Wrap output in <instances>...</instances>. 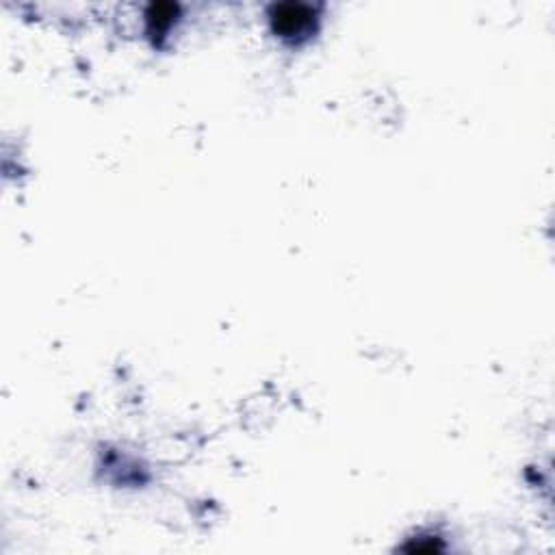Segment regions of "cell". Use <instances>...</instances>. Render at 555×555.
Segmentation results:
<instances>
[{
  "label": "cell",
  "instance_id": "2",
  "mask_svg": "<svg viewBox=\"0 0 555 555\" xmlns=\"http://www.w3.org/2000/svg\"><path fill=\"white\" fill-rule=\"evenodd\" d=\"M178 20V7L170 3H154L146 11V29L148 35L154 40H161L167 33L172 31V27Z\"/></svg>",
  "mask_w": 555,
  "mask_h": 555
},
{
  "label": "cell",
  "instance_id": "1",
  "mask_svg": "<svg viewBox=\"0 0 555 555\" xmlns=\"http://www.w3.org/2000/svg\"><path fill=\"white\" fill-rule=\"evenodd\" d=\"M317 9L302 3H282L269 9V24L280 40L300 44L317 31Z\"/></svg>",
  "mask_w": 555,
  "mask_h": 555
}]
</instances>
